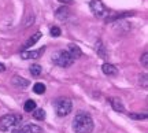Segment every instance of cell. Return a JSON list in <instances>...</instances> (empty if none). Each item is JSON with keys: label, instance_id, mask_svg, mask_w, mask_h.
I'll use <instances>...</instances> for the list:
<instances>
[{"label": "cell", "instance_id": "1", "mask_svg": "<svg viewBox=\"0 0 148 133\" xmlns=\"http://www.w3.org/2000/svg\"><path fill=\"white\" fill-rule=\"evenodd\" d=\"M95 128L93 119L86 112H78L73 119L74 133H92Z\"/></svg>", "mask_w": 148, "mask_h": 133}, {"label": "cell", "instance_id": "2", "mask_svg": "<svg viewBox=\"0 0 148 133\" xmlns=\"http://www.w3.org/2000/svg\"><path fill=\"white\" fill-rule=\"evenodd\" d=\"M22 122V115L19 114H5L0 118V130L7 132L10 129L18 128Z\"/></svg>", "mask_w": 148, "mask_h": 133}, {"label": "cell", "instance_id": "3", "mask_svg": "<svg viewBox=\"0 0 148 133\" xmlns=\"http://www.w3.org/2000/svg\"><path fill=\"white\" fill-rule=\"evenodd\" d=\"M53 107H55L58 117H66L73 110V103L69 97H59L53 101Z\"/></svg>", "mask_w": 148, "mask_h": 133}, {"label": "cell", "instance_id": "4", "mask_svg": "<svg viewBox=\"0 0 148 133\" xmlns=\"http://www.w3.org/2000/svg\"><path fill=\"white\" fill-rule=\"evenodd\" d=\"M52 62H53V64H56L59 67H70L74 63V58L70 55L69 51L60 49L56 53H53Z\"/></svg>", "mask_w": 148, "mask_h": 133}, {"label": "cell", "instance_id": "5", "mask_svg": "<svg viewBox=\"0 0 148 133\" xmlns=\"http://www.w3.org/2000/svg\"><path fill=\"white\" fill-rule=\"evenodd\" d=\"M89 8L92 11V14L96 16V18H106L108 16V10H107V7L103 4V1L101 0H90L89 1Z\"/></svg>", "mask_w": 148, "mask_h": 133}, {"label": "cell", "instance_id": "6", "mask_svg": "<svg viewBox=\"0 0 148 133\" xmlns=\"http://www.w3.org/2000/svg\"><path fill=\"white\" fill-rule=\"evenodd\" d=\"M44 51H45V48L44 47L40 48V49H36V51H22L21 58L25 59V60H26V59H37L44 53Z\"/></svg>", "mask_w": 148, "mask_h": 133}, {"label": "cell", "instance_id": "7", "mask_svg": "<svg viewBox=\"0 0 148 133\" xmlns=\"http://www.w3.org/2000/svg\"><path fill=\"white\" fill-rule=\"evenodd\" d=\"M70 10L66 7V5H62V7H59L58 10H56V12H55V16L58 18L59 21H62V22H66L67 19L70 18Z\"/></svg>", "mask_w": 148, "mask_h": 133}, {"label": "cell", "instance_id": "8", "mask_svg": "<svg viewBox=\"0 0 148 133\" xmlns=\"http://www.w3.org/2000/svg\"><path fill=\"white\" fill-rule=\"evenodd\" d=\"M12 84H14L16 88H21V89H23V88L29 86V81H27L26 78H23V77L14 75V77H12Z\"/></svg>", "mask_w": 148, "mask_h": 133}, {"label": "cell", "instance_id": "9", "mask_svg": "<svg viewBox=\"0 0 148 133\" xmlns=\"http://www.w3.org/2000/svg\"><path fill=\"white\" fill-rule=\"evenodd\" d=\"M108 100H110V104L112 106V108H114L115 111H118V112L125 111V107H123V104H122L121 99H118V97H110Z\"/></svg>", "mask_w": 148, "mask_h": 133}, {"label": "cell", "instance_id": "10", "mask_svg": "<svg viewBox=\"0 0 148 133\" xmlns=\"http://www.w3.org/2000/svg\"><path fill=\"white\" fill-rule=\"evenodd\" d=\"M101 70H103V73L106 75H116L118 74V69L111 63H104L101 66Z\"/></svg>", "mask_w": 148, "mask_h": 133}, {"label": "cell", "instance_id": "11", "mask_svg": "<svg viewBox=\"0 0 148 133\" xmlns=\"http://www.w3.org/2000/svg\"><path fill=\"white\" fill-rule=\"evenodd\" d=\"M22 129L25 133H42V129L38 125H34V123H27L25 126H22Z\"/></svg>", "mask_w": 148, "mask_h": 133}, {"label": "cell", "instance_id": "12", "mask_svg": "<svg viewBox=\"0 0 148 133\" xmlns=\"http://www.w3.org/2000/svg\"><path fill=\"white\" fill-rule=\"evenodd\" d=\"M69 52H70V55H71L74 59H75V58H79V56L82 55L81 48H79L78 45H75V44H69Z\"/></svg>", "mask_w": 148, "mask_h": 133}, {"label": "cell", "instance_id": "13", "mask_svg": "<svg viewBox=\"0 0 148 133\" xmlns=\"http://www.w3.org/2000/svg\"><path fill=\"white\" fill-rule=\"evenodd\" d=\"M40 37H41V32H37V33H34L32 37L27 40L26 43H25V45H23V48L26 49V48H29V47H32V45H34V44L40 40Z\"/></svg>", "mask_w": 148, "mask_h": 133}, {"label": "cell", "instance_id": "14", "mask_svg": "<svg viewBox=\"0 0 148 133\" xmlns=\"http://www.w3.org/2000/svg\"><path fill=\"white\" fill-rule=\"evenodd\" d=\"M96 52H97V55H99L100 58H106L107 56L106 47L103 45V43H101L100 40H97V41H96Z\"/></svg>", "mask_w": 148, "mask_h": 133}, {"label": "cell", "instance_id": "15", "mask_svg": "<svg viewBox=\"0 0 148 133\" xmlns=\"http://www.w3.org/2000/svg\"><path fill=\"white\" fill-rule=\"evenodd\" d=\"M34 108H37V104H36V101L32 100V99H29V100L25 101V104H23V110L26 112H32Z\"/></svg>", "mask_w": 148, "mask_h": 133}, {"label": "cell", "instance_id": "16", "mask_svg": "<svg viewBox=\"0 0 148 133\" xmlns=\"http://www.w3.org/2000/svg\"><path fill=\"white\" fill-rule=\"evenodd\" d=\"M32 112H33V118L37 119V121H42L45 118V111L42 108H34Z\"/></svg>", "mask_w": 148, "mask_h": 133}, {"label": "cell", "instance_id": "17", "mask_svg": "<svg viewBox=\"0 0 148 133\" xmlns=\"http://www.w3.org/2000/svg\"><path fill=\"white\" fill-rule=\"evenodd\" d=\"M33 92L37 93V95H42V93L45 92V85H44L42 82H36V84L33 85Z\"/></svg>", "mask_w": 148, "mask_h": 133}, {"label": "cell", "instance_id": "18", "mask_svg": "<svg viewBox=\"0 0 148 133\" xmlns=\"http://www.w3.org/2000/svg\"><path fill=\"white\" fill-rule=\"evenodd\" d=\"M30 74H32L33 77H38V75L41 74V66H40V64H32Z\"/></svg>", "mask_w": 148, "mask_h": 133}, {"label": "cell", "instance_id": "19", "mask_svg": "<svg viewBox=\"0 0 148 133\" xmlns=\"http://www.w3.org/2000/svg\"><path fill=\"white\" fill-rule=\"evenodd\" d=\"M60 34H62V30H60L58 26H52V27H51V36H53V37H59Z\"/></svg>", "mask_w": 148, "mask_h": 133}, {"label": "cell", "instance_id": "20", "mask_svg": "<svg viewBox=\"0 0 148 133\" xmlns=\"http://www.w3.org/2000/svg\"><path fill=\"white\" fill-rule=\"evenodd\" d=\"M140 80H138V82H140V85H143L144 89H147V74H143V75H140L138 77Z\"/></svg>", "mask_w": 148, "mask_h": 133}, {"label": "cell", "instance_id": "21", "mask_svg": "<svg viewBox=\"0 0 148 133\" xmlns=\"http://www.w3.org/2000/svg\"><path fill=\"white\" fill-rule=\"evenodd\" d=\"M141 63H143V67H148V53L147 52H144L143 53V56H141Z\"/></svg>", "mask_w": 148, "mask_h": 133}, {"label": "cell", "instance_id": "22", "mask_svg": "<svg viewBox=\"0 0 148 133\" xmlns=\"http://www.w3.org/2000/svg\"><path fill=\"white\" fill-rule=\"evenodd\" d=\"M130 118H134V119H145L147 118V114H130Z\"/></svg>", "mask_w": 148, "mask_h": 133}, {"label": "cell", "instance_id": "23", "mask_svg": "<svg viewBox=\"0 0 148 133\" xmlns=\"http://www.w3.org/2000/svg\"><path fill=\"white\" fill-rule=\"evenodd\" d=\"M59 3H62V4H73L74 0H58Z\"/></svg>", "mask_w": 148, "mask_h": 133}, {"label": "cell", "instance_id": "24", "mask_svg": "<svg viewBox=\"0 0 148 133\" xmlns=\"http://www.w3.org/2000/svg\"><path fill=\"white\" fill-rule=\"evenodd\" d=\"M11 133H25V132H23V129H22V126H19V128H14Z\"/></svg>", "mask_w": 148, "mask_h": 133}, {"label": "cell", "instance_id": "25", "mask_svg": "<svg viewBox=\"0 0 148 133\" xmlns=\"http://www.w3.org/2000/svg\"><path fill=\"white\" fill-rule=\"evenodd\" d=\"M5 70V66L3 63H0V73H1V71H4Z\"/></svg>", "mask_w": 148, "mask_h": 133}]
</instances>
